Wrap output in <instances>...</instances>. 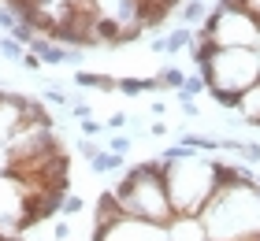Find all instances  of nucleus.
I'll return each mask as SVG.
<instances>
[{
    "label": "nucleus",
    "mask_w": 260,
    "mask_h": 241,
    "mask_svg": "<svg viewBox=\"0 0 260 241\" xmlns=\"http://www.w3.org/2000/svg\"><path fill=\"white\" fill-rule=\"evenodd\" d=\"M201 223L208 230V241H260V186H216L201 208Z\"/></svg>",
    "instance_id": "f257e3e1"
},
{
    "label": "nucleus",
    "mask_w": 260,
    "mask_h": 241,
    "mask_svg": "<svg viewBox=\"0 0 260 241\" xmlns=\"http://www.w3.org/2000/svg\"><path fill=\"white\" fill-rule=\"evenodd\" d=\"M115 197L123 204V215H134V219H149L168 226L175 219V204L168 197V186H164V160H141L115 182Z\"/></svg>",
    "instance_id": "f03ea898"
},
{
    "label": "nucleus",
    "mask_w": 260,
    "mask_h": 241,
    "mask_svg": "<svg viewBox=\"0 0 260 241\" xmlns=\"http://www.w3.org/2000/svg\"><path fill=\"white\" fill-rule=\"evenodd\" d=\"M164 160V156H160ZM164 186L175 204V215H201L208 197L216 193V160L205 152L186 149L175 160H164Z\"/></svg>",
    "instance_id": "7ed1b4c3"
},
{
    "label": "nucleus",
    "mask_w": 260,
    "mask_h": 241,
    "mask_svg": "<svg viewBox=\"0 0 260 241\" xmlns=\"http://www.w3.org/2000/svg\"><path fill=\"white\" fill-rule=\"evenodd\" d=\"M193 41H212L216 48H260V19L245 8L216 4L193 30Z\"/></svg>",
    "instance_id": "20e7f679"
},
{
    "label": "nucleus",
    "mask_w": 260,
    "mask_h": 241,
    "mask_svg": "<svg viewBox=\"0 0 260 241\" xmlns=\"http://www.w3.org/2000/svg\"><path fill=\"white\" fill-rule=\"evenodd\" d=\"M208 89L245 93L260 82V48H216L212 59L201 67Z\"/></svg>",
    "instance_id": "39448f33"
},
{
    "label": "nucleus",
    "mask_w": 260,
    "mask_h": 241,
    "mask_svg": "<svg viewBox=\"0 0 260 241\" xmlns=\"http://www.w3.org/2000/svg\"><path fill=\"white\" fill-rule=\"evenodd\" d=\"M60 149V137H56L52 126L45 123H22L11 141L4 145V163H30V160H41Z\"/></svg>",
    "instance_id": "423d86ee"
},
{
    "label": "nucleus",
    "mask_w": 260,
    "mask_h": 241,
    "mask_svg": "<svg viewBox=\"0 0 260 241\" xmlns=\"http://www.w3.org/2000/svg\"><path fill=\"white\" fill-rule=\"evenodd\" d=\"M93 241H168V226L149 223V219H134V215H123L115 226H108V230L97 234Z\"/></svg>",
    "instance_id": "0eeeda50"
},
{
    "label": "nucleus",
    "mask_w": 260,
    "mask_h": 241,
    "mask_svg": "<svg viewBox=\"0 0 260 241\" xmlns=\"http://www.w3.org/2000/svg\"><path fill=\"white\" fill-rule=\"evenodd\" d=\"M22 123H26V96L4 89L0 93V145H8Z\"/></svg>",
    "instance_id": "6e6552de"
},
{
    "label": "nucleus",
    "mask_w": 260,
    "mask_h": 241,
    "mask_svg": "<svg viewBox=\"0 0 260 241\" xmlns=\"http://www.w3.org/2000/svg\"><path fill=\"white\" fill-rule=\"evenodd\" d=\"M123 219V204H119V197L108 189V193H101V200H97V212H93V230H89V237H97V234H104L108 226H115Z\"/></svg>",
    "instance_id": "1a4fd4ad"
},
{
    "label": "nucleus",
    "mask_w": 260,
    "mask_h": 241,
    "mask_svg": "<svg viewBox=\"0 0 260 241\" xmlns=\"http://www.w3.org/2000/svg\"><path fill=\"white\" fill-rule=\"evenodd\" d=\"M168 241H208L201 215H175L168 223Z\"/></svg>",
    "instance_id": "9d476101"
},
{
    "label": "nucleus",
    "mask_w": 260,
    "mask_h": 241,
    "mask_svg": "<svg viewBox=\"0 0 260 241\" xmlns=\"http://www.w3.org/2000/svg\"><path fill=\"white\" fill-rule=\"evenodd\" d=\"M171 4L168 0H138V22L145 30H160L164 22H168V15H171Z\"/></svg>",
    "instance_id": "9b49d317"
},
{
    "label": "nucleus",
    "mask_w": 260,
    "mask_h": 241,
    "mask_svg": "<svg viewBox=\"0 0 260 241\" xmlns=\"http://www.w3.org/2000/svg\"><path fill=\"white\" fill-rule=\"evenodd\" d=\"M238 115H242V123H249V126H253L256 119H260V82H256V86H249V89L242 93Z\"/></svg>",
    "instance_id": "f8f14e48"
},
{
    "label": "nucleus",
    "mask_w": 260,
    "mask_h": 241,
    "mask_svg": "<svg viewBox=\"0 0 260 241\" xmlns=\"http://www.w3.org/2000/svg\"><path fill=\"white\" fill-rule=\"evenodd\" d=\"M75 82H78V86H93L101 93H119V78H112V75H89V71H78Z\"/></svg>",
    "instance_id": "ddd939ff"
},
{
    "label": "nucleus",
    "mask_w": 260,
    "mask_h": 241,
    "mask_svg": "<svg viewBox=\"0 0 260 241\" xmlns=\"http://www.w3.org/2000/svg\"><path fill=\"white\" fill-rule=\"evenodd\" d=\"M145 89L156 93L160 89V78H130V75L119 78V93L123 96H138V93H145Z\"/></svg>",
    "instance_id": "4468645a"
},
{
    "label": "nucleus",
    "mask_w": 260,
    "mask_h": 241,
    "mask_svg": "<svg viewBox=\"0 0 260 241\" xmlns=\"http://www.w3.org/2000/svg\"><path fill=\"white\" fill-rule=\"evenodd\" d=\"M123 160H126V156H119V152H97V156H93V160H89V167H93V171H97V175H108V171H119V167H123Z\"/></svg>",
    "instance_id": "2eb2a0df"
},
{
    "label": "nucleus",
    "mask_w": 260,
    "mask_h": 241,
    "mask_svg": "<svg viewBox=\"0 0 260 241\" xmlns=\"http://www.w3.org/2000/svg\"><path fill=\"white\" fill-rule=\"evenodd\" d=\"M179 145H182V149H193V152H205V156H212L219 149V141L205 137V134H179Z\"/></svg>",
    "instance_id": "dca6fc26"
},
{
    "label": "nucleus",
    "mask_w": 260,
    "mask_h": 241,
    "mask_svg": "<svg viewBox=\"0 0 260 241\" xmlns=\"http://www.w3.org/2000/svg\"><path fill=\"white\" fill-rule=\"evenodd\" d=\"M190 45H193V26H186V22H182L179 30L168 33V52H171V56L182 52V48H190Z\"/></svg>",
    "instance_id": "f3484780"
},
{
    "label": "nucleus",
    "mask_w": 260,
    "mask_h": 241,
    "mask_svg": "<svg viewBox=\"0 0 260 241\" xmlns=\"http://www.w3.org/2000/svg\"><path fill=\"white\" fill-rule=\"evenodd\" d=\"M179 96H186V100H197L201 93H208V82H205V75H186V82H182V89H175Z\"/></svg>",
    "instance_id": "a211bd4d"
},
{
    "label": "nucleus",
    "mask_w": 260,
    "mask_h": 241,
    "mask_svg": "<svg viewBox=\"0 0 260 241\" xmlns=\"http://www.w3.org/2000/svg\"><path fill=\"white\" fill-rule=\"evenodd\" d=\"M205 19H208L205 0H186V4H182V22H186V26H201Z\"/></svg>",
    "instance_id": "6ab92c4d"
},
{
    "label": "nucleus",
    "mask_w": 260,
    "mask_h": 241,
    "mask_svg": "<svg viewBox=\"0 0 260 241\" xmlns=\"http://www.w3.org/2000/svg\"><path fill=\"white\" fill-rule=\"evenodd\" d=\"M0 56H4V59H22V56H26V45L15 41L11 33H0Z\"/></svg>",
    "instance_id": "aec40b11"
},
{
    "label": "nucleus",
    "mask_w": 260,
    "mask_h": 241,
    "mask_svg": "<svg viewBox=\"0 0 260 241\" xmlns=\"http://www.w3.org/2000/svg\"><path fill=\"white\" fill-rule=\"evenodd\" d=\"M26 123H45V126H52V115L45 112V104L34 100V96H26Z\"/></svg>",
    "instance_id": "412c9836"
},
{
    "label": "nucleus",
    "mask_w": 260,
    "mask_h": 241,
    "mask_svg": "<svg viewBox=\"0 0 260 241\" xmlns=\"http://www.w3.org/2000/svg\"><path fill=\"white\" fill-rule=\"evenodd\" d=\"M156 78H160V86H168V89H182V82H186V75L179 67H164Z\"/></svg>",
    "instance_id": "4be33fe9"
},
{
    "label": "nucleus",
    "mask_w": 260,
    "mask_h": 241,
    "mask_svg": "<svg viewBox=\"0 0 260 241\" xmlns=\"http://www.w3.org/2000/svg\"><path fill=\"white\" fill-rule=\"evenodd\" d=\"M19 22H22V19H19V11H11L8 4H0V33H11V30L19 26Z\"/></svg>",
    "instance_id": "5701e85b"
},
{
    "label": "nucleus",
    "mask_w": 260,
    "mask_h": 241,
    "mask_svg": "<svg viewBox=\"0 0 260 241\" xmlns=\"http://www.w3.org/2000/svg\"><path fill=\"white\" fill-rule=\"evenodd\" d=\"M45 100H49V104H56V108H75V100H71L67 93H60L56 86H49V89H45Z\"/></svg>",
    "instance_id": "b1692460"
},
{
    "label": "nucleus",
    "mask_w": 260,
    "mask_h": 241,
    "mask_svg": "<svg viewBox=\"0 0 260 241\" xmlns=\"http://www.w3.org/2000/svg\"><path fill=\"white\" fill-rule=\"evenodd\" d=\"M242 163H249V167L260 163V141H245L242 145Z\"/></svg>",
    "instance_id": "393cba45"
},
{
    "label": "nucleus",
    "mask_w": 260,
    "mask_h": 241,
    "mask_svg": "<svg viewBox=\"0 0 260 241\" xmlns=\"http://www.w3.org/2000/svg\"><path fill=\"white\" fill-rule=\"evenodd\" d=\"M82 208H86V204H82V197H75V193H67V197H63V215H78Z\"/></svg>",
    "instance_id": "a878e982"
},
{
    "label": "nucleus",
    "mask_w": 260,
    "mask_h": 241,
    "mask_svg": "<svg viewBox=\"0 0 260 241\" xmlns=\"http://www.w3.org/2000/svg\"><path fill=\"white\" fill-rule=\"evenodd\" d=\"M19 63H22V71H41V63H45V59H41L38 52H30V48H26V56H22Z\"/></svg>",
    "instance_id": "bb28decb"
},
{
    "label": "nucleus",
    "mask_w": 260,
    "mask_h": 241,
    "mask_svg": "<svg viewBox=\"0 0 260 241\" xmlns=\"http://www.w3.org/2000/svg\"><path fill=\"white\" fill-rule=\"evenodd\" d=\"M108 149H112V152H119V156H126V152H130V137H126V134L112 137V145H108Z\"/></svg>",
    "instance_id": "cd10ccee"
},
{
    "label": "nucleus",
    "mask_w": 260,
    "mask_h": 241,
    "mask_svg": "<svg viewBox=\"0 0 260 241\" xmlns=\"http://www.w3.org/2000/svg\"><path fill=\"white\" fill-rule=\"evenodd\" d=\"M123 126H130V115H123V112H115V115L108 119V130H123Z\"/></svg>",
    "instance_id": "c85d7f7f"
},
{
    "label": "nucleus",
    "mask_w": 260,
    "mask_h": 241,
    "mask_svg": "<svg viewBox=\"0 0 260 241\" xmlns=\"http://www.w3.org/2000/svg\"><path fill=\"white\" fill-rule=\"evenodd\" d=\"M101 130H104L101 123H93V119H82V134H86V137H97Z\"/></svg>",
    "instance_id": "c756f323"
},
{
    "label": "nucleus",
    "mask_w": 260,
    "mask_h": 241,
    "mask_svg": "<svg viewBox=\"0 0 260 241\" xmlns=\"http://www.w3.org/2000/svg\"><path fill=\"white\" fill-rule=\"evenodd\" d=\"M179 108H182L190 119H197V100H186V96H179Z\"/></svg>",
    "instance_id": "7c9ffc66"
},
{
    "label": "nucleus",
    "mask_w": 260,
    "mask_h": 241,
    "mask_svg": "<svg viewBox=\"0 0 260 241\" xmlns=\"http://www.w3.org/2000/svg\"><path fill=\"white\" fill-rule=\"evenodd\" d=\"M52 237H56V241H67V237H71V226H67V223H56V226H52Z\"/></svg>",
    "instance_id": "2f4dec72"
},
{
    "label": "nucleus",
    "mask_w": 260,
    "mask_h": 241,
    "mask_svg": "<svg viewBox=\"0 0 260 241\" xmlns=\"http://www.w3.org/2000/svg\"><path fill=\"white\" fill-rule=\"evenodd\" d=\"M4 4H8L11 11H19V15H22L26 8H34V0H4Z\"/></svg>",
    "instance_id": "473e14b6"
},
{
    "label": "nucleus",
    "mask_w": 260,
    "mask_h": 241,
    "mask_svg": "<svg viewBox=\"0 0 260 241\" xmlns=\"http://www.w3.org/2000/svg\"><path fill=\"white\" fill-rule=\"evenodd\" d=\"M149 134H152V137H164V134H168V123H152Z\"/></svg>",
    "instance_id": "72a5a7b5"
},
{
    "label": "nucleus",
    "mask_w": 260,
    "mask_h": 241,
    "mask_svg": "<svg viewBox=\"0 0 260 241\" xmlns=\"http://www.w3.org/2000/svg\"><path fill=\"white\" fill-rule=\"evenodd\" d=\"M249 11H253V15L260 19V0H249Z\"/></svg>",
    "instance_id": "f704fd0d"
},
{
    "label": "nucleus",
    "mask_w": 260,
    "mask_h": 241,
    "mask_svg": "<svg viewBox=\"0 0 260 241\" xmlns=\"http://www.w3.org/2000/svg\"><path fill=\"white\" fill-rule=\"evenodd\" d=\"M168 4H171V8H179V0H168Z\"/></svg>",
    "instance_id": "c9c22d12"
},
{
    "label": "nucleus",
    "mask_w": 260,
    "mask_h": 241,
    "mask_svg": "<svg viewBox=\"0 0 260 241\" xmlns=\"http://www.w3.org/2000/svg\"><path fill=\"white\" fill-rule=\"evenodd\" d=\"M253 182H256V186H260V175H256V178H253Z\"/></svg>",
    "instance_id": "e433bc0d"
},
{
    "label": "nucleus",
    "mask_w": 260,
    "mask_h": 241,
    "mask_svg": "<svg viewBox=\"0 0 260 241\" xmlns=\"http://www.w3.org/2000/svg\"><path fill=\"white\" fill-rule=\"evenodd\" d=\"M253 126H256V130H260V119H256V123H253Z\"/></svg>",
    "instance_id": "4c0bfd02"
}]
</instances>
